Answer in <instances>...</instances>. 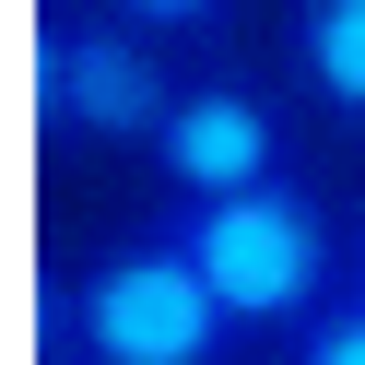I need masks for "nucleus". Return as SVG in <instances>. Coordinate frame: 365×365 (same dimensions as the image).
Returning <instances> with one entry per match:
<instances>
[{"mask_svg":"<svg viewBox=\"0 0 365 365\" xmlns=\"http://www.w3.org/2000/svg\"><path fill=\"white\" fill-rule=\"evenodd\" d=\"M36 330H48V365H236L247 341L165 212L106 236L83 271H59L36 294Z\"/></svg>","mask_w":365,"mask_h":365,"instance_id":"nucleus-1","label":"nucleus"},{"mask_svg":"<svg viewBox=\"0 0 365 365\" xmlns=\"http://www.w3.org/2000/svg\"><path fill=\"white\" fill-rule=\"evenodd\" d=\"M165 224L200 259V283L224 294L236 330H307L341 294V271H354L341 224L318 212L294 177H271V189H247V200H165Z\"/></svg>","mask_w":365,"mask_h":365,"instance_id":"nucleus-2","label":"nucleus"},{"mask_svg":"<svg viewBox=\"0 0 365 365\" xmlns=\"http://www.w3.org/2000/svg\"><path fill=\"white\" fill-rule=\"evenodd\" d=\"M24 95H36V130H59V142L153 153V130L177 118V59H165V36L118 24V12H36Z\"/></svg>","mask_w":365,"mask_h":365,"instance_id":"nucleus-3","label":"nucleus"},{"mask_svg":"<svg viewBox=\"0 0 365 365\" xmlns=\"http://www.w3.org/2000/svg\"><path fill=\"white\" fill-rule=\"evenodd\" d=\"M294 165V106L271 95L259 71H189L177 83V118L153 130V177L165 200H247Z\"/></svg>","mask_w":365,"mask_h":365,"instance_id":"nucleus-4","label":"nucleus"},{"mask_svg":"<svg viewBox=\"0 0 365 365\" xmlns=\"http://www.w3.org/2000/svg\"><path fill=\"white\" fill-rule=\"evenodd\" d=\"M283 71L318 118L365 130V0H294L283 12Z\"/></svg>","mask_w":365,"mask_h":365,"instance_id":"nucleus-5","label":"nucleus"},{"mask_svg":"<svg viewBox=\"0 0 365 365\" xmlns=\"http://www.w3.org/2000/svg\"><path fill=\"white\" fill-rule=\"evenodd\" d=\"M283 365H365V294H330V307L283 341Z\"/></svg>","mask_w":365,"mask_h":365,"instance_id":"nucleus-6","label":"nucleus"},{"mask_svg":"<svg viewBox=\"0 0 365 365\" xmlns=\"http://www.w3.org/2000/svg\"><path fill=\"white\" fill-rule=\"evenodd\" d=\"M95 12H118V24H142V36H212L236 0H95Z\"/></svg>","mask_w":365,"mask_h":365,"instance_id":"nucleus-7","label":"nucleus"},{"mask_svg":"<svg viewBox=\"0 0 365 365\" xmlns=\"http://www.w3.org/2000/svg\"><path fill=\"white\" fill-rule=\"evenodd\" d=\"M341 294H365V224H354V271H341Z\"/></svg>","mask_w":365,"mask_h":365,"instance_id":"nucleus-8","label":"nucleus"}]
</instances>
